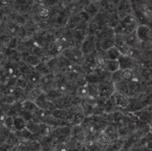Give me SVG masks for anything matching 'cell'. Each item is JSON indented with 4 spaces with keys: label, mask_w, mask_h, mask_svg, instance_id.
Here are the masks:
<instances>
[{
    "label": "cell",
    "mask_w": 152,
    "mask_h": 151,
    "mask_svg": "<svg viewBox=\"0 0 152 151\" xmlns=\"http://www.w3.org/2000/svg\"><path fill=\"white\" fill-rule=\"evenodd\" d=\"M110 142L111 139L103 131L99 133L97 137V142L102 145L109 144Z\"/></svg>",
    "instance_id": "cell-34"
},
{
    "label": "cell",
    "mask_w": 152,
    "mask_h": 151,
    "mask_svg": "<svg viewBox=\"0 0 152 151\" xmlns=\"http://www.w3.org/2000/svg\"><path fill=\"white\" fill-rule=\"evenodd\" d=\"M55 82V73L50 72L49 73L42 75L40 81V85L42 86L43 89L48 88L53 83Z\"/></svg>",
    "instance_id": "cell-13"
},
{
    "label": "cell",
    "mask_w": 152,
    "mask_h": 151,
    "mask_svg": "<svg viewBox=\"0 0 152 151\" xmlns=\"http://www.w3.org/2000/svg\"><path fill=\"white\" fill-rule=\"evenodd\" d=\"M90 94L89 85L87 82L77 86L75 91V95L77 98L80 100L86 99Z\"/></svg>",
    "instance_id": "cell-11"
},
{
    "label": "cell",
    "mask_w": 152,
    "mask_h": 151,
    "mask_svg": "<svg viewBox=\"0 0 152 151\" xmlns=\"http://www.w3.org/2000/svg\"><path fill=\"white\" fill-rule=\"evenodd\" d=\"M113 46H115L114 37L112 38H109V39L103 40L100 43L101 49L103 51H105Z\"/></svg>",
    "instance_id": "cell-35"
},
{
    "label": "cell",
    "mask_w": 152,
    "mask_h": 151,
    "mask_svg": "<svg viewBox=\"0 0 152 151\" xmlns=\"http://www.w3.org/2000/svg\"><path fill=\"white\" fill-rule=\"evenodd\" d=\"M115 46L119 50L122 54H127L129 47L125 42L123 36L120 34H115L114 36Z\"/></svg>",
    "instance_id": "cell-10"
},
{
    "label": "cell",
    "mask_w": 152,
    "mask_h": 151,
    "mask_svg": "<svg viewBox=\"0 0 152 151\" xmlns=\"http://www.w3.org/2000/svg\"><path fill=\"white\" fill-rule=\"evenodd\" d=\"M40 85V84H39ZM36 85L27 94L26 99H30L34 101L43 91V88L41 85Z\"/></svg>",
    "instance_id": "cell-24"
},
{
    "label": "cell",
    "mask_w": 152,
    "mask_h": 151,
    "mask_svg": "<svg viewBox=\"0 0 152 151\" xmlns=\"http://www.w3.org/2000/svg\"><path fill=\"white\" fill-rule=\"evenodd\" d=\"M34 69L36 71H37L38 73H39L42 75H44L52 72L50 70L49 67L48 66L46 62L42 61V60L36 66L34 67Z\"/></svg>",
    "instance_id": "cell-29"
},
{
    "label": "cell",
    "mask_w": 152,
    "mask_h": 151,
    "mask_svg": "<svg viewBox=\"0 0 152 151\" xmlns=\"http://www.w3.org/2000/svg\"><path fill=\"white\" fill-rule=\"evenodd\" d=\"M21 136L25 139L26 141L28 140H36V137L38 136L32 133L28 129H27L26 127L23 129L21 131H20Z\"/></svg>",
    "instance_id": "cell-33"
},
{
    "label": "cell",
    "mask_w": 152,
    "mask_h": 151,
    "mask_svg": "<svg viewBox=\"0 0 152 151\" xmlns=\"http://www.w3.org/2000/svg\"><path fill=\"white\" fill-rule=\"evenodd\" d=\"M100 35L103 40L112 38L115 36L114 29L109 26L105 27L100 31Z\"/></svg>",
    "instance_id": "cell-30"
},
{
    "label": "cell",
    "mask_w": 152,
    "mask_h": 151,
    "mask_svg": "<svg viewBox=\"0 0 152 151\" xmlns=\"http://www.w3.org/2000/svg\"><path fill=\"white\" fill-rule=\"evenodd\" d=\"M55 88H58L60 91L65 94L72 91V85L71 84L70 82L65 81L60 83H58Z\"/></svg>",
    "instance_id": "cell-28"
},
{
    "label": "cell",
    "mask_w": 152,
    "mask_h": 151,
    "mask_svg": "<svg viewBox=\"0 0 152 151\" xmlns=\"http://www.w3.org/2000/svg\"><path fill=\"white\" fill-rule=\"evenodd\" d=\"M128 114H130L137 120L142 123L147 124L152 123V111L149 109H147V108L133 113Z\"/></svg>",
    "instance_id": "cell-4"
},
{
    "label": "cell",
    "mask_w": 152,
    "mask_h": 151,
    "mask_svg": "<svg viewBox=\"0 0 152 151\" xmlns=\"http://www.w3.org/2000/svg\"><path fill=\"white\" fill-rule=\"evenodd\" d=\"M20 105L22 111L28 112L31 114L39 108L34 101L27 99L21 101Z\"/></svg>",
    "instance_id": "cell-15"
},
{
    "label": "cell",
    "mask_w": 152,
    "mask_h": 151,
    "mask_svg": "<svg viewBox=\"0 0 152 151\" xmlns=\"http://www.w3.org/2000/svg\"><path fill=\"white\" fill-rule=\"evenodd\" d=\"M122 70L119 69L118 70L111 73V81L113 84L124 81L122 78Z\"/></svg>",
    "instance_id": "cell-36"
},
{
    "label": "cell",
    "mask_w": 152,
    "mask_h": 151,
    "mask_svg": "<svg viewBox=\"0 0 152 151\" xmlns=\"http://www.w3.org/2000/svg\"><path fill=\"white\" fill-rule=\"evenodd\" d=\"M119 64V69L122 70H134L140 66L139 62L128 54H121L118 59Z\"/></svg>",
    "instance_id": "cell-2"
},
{
    "label": "cell",
    "mask_w": 152,
    "mask_h": 151,
    "mask_svg": "<svg viewBox=\"0 0 152 151\" xmlns=\"http://www.w3.org/2000/svg\"><path fill=\"white\" fill-rule=\"evenodd\" d=\"M37 3H39V4H42L44 2L45 0H35Z\"/></svg>",
    "instance_id": "cell-52"
},
{
    "label": "cell",
    "mask_w": 152,
    "mask_h": 151,
    "mask_svg": "<svg viewBox=\"0 0 152 151\" xmlns=\"http://www.w3.org/2000/svg\"><path fill=\"white\" fill-rule=\"evenodd\" d=\"M141 52L142 50L141 49L129 47L127 54L136 60L137 62H140L141 61Z\"/></svg>",
    "instance_id": "cell-31"
},
{
    "label": "cell",
    "mask_w": 152,
    "mask_h": 151,
    "mask_svg": "<svg viewBox=\"0 0 152 151\" xmlns=\"http://www.w3.org/2000/svg\"><path fill=\"white\" fill-rule=\"evenodd\" d=\"M16 148L20 151H28L31 150L27 142L18 141L15 145Z\"/></svg>",
    "instance_id": "cell-41"
},
{
    "label": "cell",
    "mask_w": 152,
    "mask_h": 151,
    "mask_svg": "<svg viewBox=\"0 0 152 151\" xmlns=\"http://www.w3.org/2000/svg\"><path fill=\"white\" fill-rule=\"evenodd\" d=\"M150 128H151V131H152V123L151 124H150Z\"/></svg>",
    "instance_id": "cell-54"
},
{
    "label": "cell",
    "mask_w": 152,
    "mask_h": 151,
    "mask_svg": "<svg viewBox=\"0 0 152 151\" xmlns=\"http://www.w3.org/2000/svg\"><path fill=\"white\" fill-rule=\"evenodd\" d=\"M140 76L141 79L150 82L152 81V69L141 68L140 70Z\"/></svg>",
    "instance_id": "cell-27"
},
{
    "label": "cell",
    "mask_w": 152,
    "mask_h": 151,
    "mask_svg": "<svg viewBox=\"0 0 152 151\" xmlns=\"http://www.w3.org/2000/svg\"><path fill=\"white\" fill-rule=\"evenodd\" d=\"M46 63L48 65V66L49 67L50 70L52 72H54L58 69V68L59 67V59L57 57H53L49 59L48 61H46Z\"/></svg>",
    "instance_id": "cell-32"
},
{
    "label": "cell",
    "mask_w": 152,
    "mask_h": 151,
    "mask_svg": "<svg viewBox=\"0 0 152 151\" xmlns=\"http://www.w3.org/2000/svg\"><path fill=\"white\" fill-rule=\"evenodd\" d=\"M114 89L115 91H118L121 93L124 94L125 95H127L128 97L131 95V91L129 88V85L128 82L122 81L121 82L116 83L113 84Z\"/></svg>",
    "instance_id": "cell-17"
},
{
    "label": "cell",
    "mask_w": 152,
    "mask_h": 151,
    "mask_svg": "<svg viewBox=\"0 0 152 151\" xmlns=\"http://www.w3.org/2000/svg\"><path fill=\"white\" fill-rule=\"evenodd\" d=\"M122 36L125 42L129 47L141 49V42L138 39L135 30L129 34Z\"/></svg>",
    "instance_id": "cell-8"
},
{
    "label": "cell",
    "mask_w": 152,
    "mask_h": 151,
    "mask_svg": "<svg viewBox=\"0 0 152 151\" xmlns=\"http://www.w3.org/2000/svg\"><path fill=\"white\" fill-rule=\"evenodd\" d=\"M148 107L143 102L135 98L129 97V102L127 107L125 108L128 113H133L142 109L146 108Z\"/></svg>",
    "instance_id": "cell-6"
},
{
    "label": "cell",
    "mask_w": 152,
    "mask_h": 151,
    "mask_svg": "<svg viewBox=\"0 0 152 151\" xmlns=\"http://www.w3.org/2000/svg\"><path fill=\"white\" fill-rule=\"evenodd\" d=\"M0 4L3 6H6L8 4V0H0Z\"/></svg>",
    "instance_id": "cell-50"
},
{
    "label": "cell",
    "mask_w": 152,
    "mask_h": 151,
    "mask_svg": "<svg viewBox=\"0 0 152 151\" xmlns=\"http://www.w3.org/2000/svg\"><path fill=\"white\" fill-rule=\"evenodd\" d=\"M98 29L97 24L95 23H88L87 27V35H93Z\"/></svg>",
    "instance_id": "cell-46"
},
{
    "label": "cell",
    "mask_w": 152,
    "mask_h": 151,
    "mask_svg": "<svg viewBox=\"0 0 152 151\" xmlns=\"http://www.w3.org/2000/svg\"><path fill=\"white\" fill-rule=\"evenodd\" d=\"M152 60V49L142 50L140 62H147ZM139 62V63H140Z\"/></svg>",
    "instance_id": "cell-38"
},
{
    "label": "cell",
    "mask_w": 152,
    "mask_h": 151,
    "mask_svg": "<svg viewBox=\"0 0 152 151\" xmlns=\"http://www.w3.org/2000/svg\"><path fill=\"white\" fill-rule=\"evenodd\" d=\"M95 60H96V62L98 67L103 68V67L105 65L106 59H105V57H104L103 54H98L96 55Z\"/></svg>",
    "instance_id": "cell-43"
},
{
    "label": "cell",
    "mask_w": 152,
    "mask_h": 151,
    "mask_svg": "<svg viewBox=\"0 0 152 151\" xmlns=\"http://www.w3.org/2000/svg\"><path fill=\"white\" fill-rule=\"evenodd\" d=\"M122 78L124 81L129 82L134 76V70H130V69H126L122 70Z\"/></svg>",
    "instance_id": "cell-39"
},
{
    "label": "cell",
    "mask_w": 152,
    "mask_h": 151,
    "mask_svg": "<svg viewBox=\"0 0 152 151\" xmlns=\"http://www.w3.org/2000/svg\"><path fill=\"white\" fill-rule=\"evenodd\" d=\"M39 15L42 18H46L49 17L50 14V9L47 7H42L39 11Z\"/></svg>",
    "instance_id": "cell-45"
},
{
    "label": "cell",
    "mask_w": 152,
    "mask_h": 151,
    "mask_svg": "<svg viewBox=\"0 0 152 151\" xmlns=\"http://www.w3.org/2000/svg\"><path fill=\"white\" fill-rule=\"evenodd\" d=\"M123 148V144L119 142L113 143L111 146V149L113 151H121Z\"/></svg>",
    "instance_id": "cell-48"
},
{
    "label": "cell",
    "mask_w": 152,
    "mask_h": 151,
    "mask_svg": "<svg viewBox=\"0 0 152 151\" xmlns=\"http://www.w3.org/2000/svg\"><path fill=\"white\" fill-rule=\"evenodd\" d=\"M27 73V81L28 82L34 85H37L40 84V79L42 77V75H40L39 73H38L37 71L35 70L34 68L33 70L28 71Z\"/></svg>",
    "instance_id": "cell-23"
},
{
    "label": "cell",
    "mask_w": 152,
    "mask_h": 151,
    "mask_svg": "<svg viewBox=\"0 0 152 151\" xmlns=\"http://www.w3.org/2000/svg\"><path fill=\"white\" fill-rule=\"evenodd\" d=\"M143 10L147 13L152 14V0H148L143 5Z\"/></svg>",
    "instance_id": "cell-47"
},
{
    "label": "cell",
    "mask_w": 152,
    "mask_h": 151,
    "mask_svg": "<svg viewBox=\"0 0 152 151\" xmlns=\"http://www.w3.org/2000/svg\"><path fill=\"white\" fill-rule=\"evenodd\" d=\"M97 151H107V150H97Z\"/></svg>",
    "instance_id": "cell-55"
},
{
    "label": "cell",
    "mask_w": 152,
    "mask_h": 151,
    "mask_svg": "<svg viewBox=\"0 0 152 151\" xmlns=\"http://www.w3.org/2000/svg\"><path fill=\"white\" fill-rule=\"evenodd\" d=\"M23 61L25 62L28 66L34 68L39 63L41 62L42 60L37 56L31 54V55H27L26 57H25V59L23 60Z\"/></svg>",
    "instance_id": "cell-26"
},
{
    "label": "cell",
    "mask_w": 152,
    "mask_h": 151,
    "mask_svg": "<svg viewBox=\"0 0 152 151\" xmlns=\"http://www.w3.org/2000/svg\"><path fill=\"white\" fill-rule=\"evenodd\" d=\"M121 54V52L115 46H113L104 51L103 54L106 60H118Z\"/></svg>",
    "instance_id": "cell-16"
},
{
    "label": "cell",
    "mask_w": 152,
    "mask_h": 151,
    "mask_svg": "<svg viewBox=\"0 0 152 151\" xmlns=\"http://www.w3.org/2000/svg\"><path fill=\"white\" fill-rule=\"evenodd\" d=\"M103 69L109 73H113L119 69V64L118 60H106Z\"/></svg>",
    "instance_id": "cell-22"
},
{
    "label": "cell",
    "mask_w": 152,
    "mask_h": 151,
    "mask_svg": "<svg viewBox=\"0 0 152 151\" xmlns=\"http://www.w3.org/2000/svg\"><path fill=\"white\" fill-rule=\"evenodd\" d=\"M112 114V120L113 121L119 126L125 125L126 123V118L128 117L124 114V113L119 111H116Z\"/></svg>",
    "instance_id": "cell-21"
},
{
    "label": "cell",
    "mask_w": 152,
    "mask_h": 151,
    "mask_svg": "<svg viewBox=\"0 0 152 151\" xmlns=\"http://www.w3.org/2000/svg\"><path fill=\"white\" fill-rule=\"evenodd\" d=\"M133 14L135 15L138 25L141 24H147L148 22L149 18L147 15L148 13L144 10L142 11L140 9H136L134 11Z\"/></svg>",
    "instance_id": "cell-14"
},
{
    "label": "cell",
    "mask_w": 152,
    "mask_h": 151,
    "mask_svg": "<svg viewBox=\"0 0 152 151\" xmlns=\"http://www.w3.org/2000/svg\"><path fill=\"white\" fill-rule=\"evenodd\" d=\"M86 115L84 114L83 111H77L72 114H70V117H71L70 119L71 120V124L74 126H80L81 124V123L83 122L86 118ZM69 120V119H68Z\"/></svg>",
    "instance_id": "cell-19"
},
{
    "label": "cell",
    "mask_w": 152,
    "mask_h": 151,
    "mask_svg": "<svg viewBox=\"0 0 152 151\" xmlns=\"http://www.w3.org/2000/svg\"><path fill=\"white\" fill-rule=\"evenodd\" d=\"M27 123V121L21 116L14 117V128L18 131H20L26 127Z\"/></svg>",
    "instance_id": "cell-25"
},
{
    "label": "cell",
    "mask_w": 152,
    "mask_h": 151,
    "mask_svg": "<svg viewBox=\"0 0 152 151\" xmlns=\"http://www.w3.org/2000/svg\"><path fill=\"white\" fill-rule=\"evenodd\" d=\"M46 93L48 99L52 102L63 97L65 95L56 88H50L47 92H46Z\"/></svg>",
    "instance_id": "cell-18"
},
{
    "label": "cell",
    "mask_w": 152,
    "mask_h": 151,
    "mask_svg": "<svg viewBox=\"0 0 152 151\" xmlns=\"http://www.w3.org/2000/svg\"><path fill=\"white\" fill-rule=\"evenodd\" d=\"M52 115L58 119L67 121L68 122V119L70 116V113L67 109L56 108V110H55L52 112Z\"/></svg>",
    "instance_id": "cell-20"
},
{
    "label": "cell",
    "mask_w": 152,
    "mask_h": 151,
    "mask_svg": "<svg viewBox=\"0 0 152 151\" xmlns=\"http://www.w3.org/2000/svg\"><path fill=\"white\" fill-rule=\"evenodd\" d=\"M96 48L95 39L93 35H87L81 44V50L84 55L93 53Z\"/></svg>",
    "instance_id": "cell-5"
},
{
    "label": "cell",
    "mask_w": 152,
    "mask_h": 151,
    "mask_svg": "<svg viewBox=\"0 0 152 151\" xmlns=\"http://www.w3.org/2000/svg\"><path fill=\"white\" fill-rule=\"evenodd\" d=\"M123 23L126 24H137L136 21V18L135 17V15L134 14L130 13L125 15L122 20H121Z\"/></svg>",
    "instance_id": "cell-37"
},
{
    "label": "cell",
    "mask_w": 152,
    "mask_h": 151,
    "mask_svg": "<svg viewBox=\"0 0 152 151\" xmlns=\"http://www.w3.org/2000/svg\"><path fill=\"white\" fill-rule=\"evenodd\" d=\"M17 67L22 73H27L30 70L28 65L23 60H20L17 63Z\"/></svg>",
    "instance_id": "cell-42"
},
{
    "label": "cell",
    "mask_w": 152,
    "mask_h": 151,
    "mask_svg": "<svg viewBox=\"0 0 152 151\" xmlns=\"http://www.w3.org/2000/svg\"><path fill=\"white\" fill-rule=\"evenodd\" d=\"M72 128L69 126H58L53 128L51 137L53 139L59 140L66 139L71 134Z\"/></svg>",
    "instance_id": "cell-3"
},
{
    "label": "cell",
    "mask_w": 152,
    "mask_h": 151,
    "mask_svg": "<svg viewBox=\"0 0 152 151\" xmlns=\"http://www.w3.org/2000/svg\"><path fill=\"white\" fill-rule=\"evenodd\" d=\"M71 1H74V0H70Z\"/></svg>",
    "instance_id": "cell-56"
},
{
    "label": "cell",
    "mask_w": 152,
    "mask_h": 151,
    "mask_svg": "<svg viewBox=\"0 0 152 151\" xmlns=\"http://www.w3.org/2000/svg\"><path fill=\"white\" fill-rule=\"evenodd\" d=\"M138 151H151V150H150L149 149H148L147 147H142L141 149H139Z\"/></svg>",
    "instance_id": "cell-51"
},
{
    "label": "cell",
    "mask_w": 152,
    "mask_h": 151,
    "mask_svg": "<svg viewBox=\"0 0 152 151\" xmlns=\"http://www.w3.org/2000/svg\"><path fill=\"white\" fill-rule=\"evenodd\" d=\"M115 91L113 83H107L100 82L97 84V97L109 98Z\"/></svg>",
    "instance_id": "cell-7"
},
{
    "label": "cell",
    "mask_w": 152,
    "mask_h": 151,
    "mask_svg": "<svg viewBox=\"0 0 152 151\" xmlns=\"http://www.w3.org/2000/svg\"><path fill=\"white\" fill-rule=\"evenodd\" d=\"M62 56L70 62L81 65L84 61V54L80 48L71 47L66 48L62 52Z\"/></svg>",
    "instance_id": "cell-1"
},
{
    "label": "cell",
    "mask_w": 152,
    "mask_h": 151,
    "mask_svg": "<svg viewBox=\"0 0 152 151\" xmlns=\"http://www.w3.org/2000/svg\"><path fill=\"white\" fill-rule=\"evenodd\" d=\"M102 1V0H90V1L92 2H100Z\"/></svg>",
    "instance_id": "cell-53"
},
{
    "label": "cell",
    "mask_w": 152,
    "mask_h": 151,
    "mask_svg": "<svg viewBox=\"0 0 152 151\" xmlns=\"http://www.w3.org/2000/svg\"><path fill=\"white\" fill-rule=\"evenodd\" d=\"M77 8H78V7H77V4H75V3L71 4V5L70 6V9H71V11H75V10L77 9Z\"/></svg>",
    "instance_id": "cell-49"
},
{
    "label": "cell",
    "mask_w": 152,
    "mask_h": 151,
    "mask_svg": "<svg viewBox=\"0 0 152 151\" xmlns=\"http://www.w3.org/2000/svg\"><path fill=\"white\" fill-rule=\"evenodd\" d=\"M151 28L147 24L138 25L135 30L137 36L141 42L149 39V34Z\"/></svg>",
    "instance_id": "cell-9"
},
{
    "label": "cell",
    "mask_w": 152,
    "mask_h": 151,
    "mask_svg": "<svg viewBox=\"0 0 152 151\" xmlns=\"http://www.w3.org/2000/svg\"><path fill=\"white\" fill-rule=\"evenodd\" d=\"M2 126L10 131L12 130L14 128V117L8 115L4 121Z\"/></svg>",
    "instance_id": "cell-40"
},
{
    "label": "cell",
    "mask_w": 152,
    "mask_h": 151,
    "mask_svg": "<svg viewBox=\"0 0 152 151\" xmlns=\"http://www.w3.org/2000/svg\"><path fill=\"white\" fill-rule=\"evenodd\" d=\"M115 98V104L119 107L125 108L128 105L129 97L123 93L118 91H114L112 94Z\"/></svg>",
    "instance_id": "cell-12"
},
{
    "label": "cell",
    "mask_w": 152,
    "mask_h": 151,
    "mask_svg": "<svg viewBox=\"0 0 152 151\" xmlns=\"http://www.w3.org/2000/svg\"><path fill=\"white\" fill-rule=\"evenodd\" d=\"M151 134H152V131H151Z\"/></svg>",
    "instance_id": "cell-57"
},
{
    "label": "cell",
    "mask_w": 152,
    "mask_h": 151,
    "mask_svg": "<svg viewBox=\"0 0 152 151\" xmlns=\"http://www.w3.org/2000/svg\"><path fill=\"white\" fill-rule=\"evenodd\" d=\"M103 131L111 139L112 137L115 136V129L113 126L109 125L104 127Z\"/></svg>",
    "instance_id": "cell-44"
}]
</instances>
